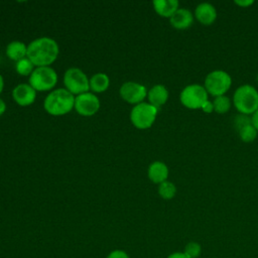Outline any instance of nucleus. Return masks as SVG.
<instances>
[{"instance_id":"f257e3e1","label":"nucleus","mask_w":258,"mask_h":258,"mask_svg":"<svg viewBox=\"0 0 258 258\" xmlns=\"http://www.w3.org/2000/svg\"><path fill=\"white\" fill-rule=\"evenodd\" d=\"M58 54V45L54 39L49 37H39L32 40L27 46L26 56L30 61L38 67H48Z\"/></svg>"},{"instance_id":"f03ea898","label":"nucleus","mask_w":258,"mask_h":258,"mask_svg":"<svg viewBox=\"0 0 258 258\" xmlns=\"http://www.w3.org/2000/svg\"><path fill=\"white\" fill-rule=\"evenodd\" d=\"M43 106L48 114L61 116L75 107V97L67 89H56L46 96Z\"/></svg>"},{"instance_id":"7ed1b4c3","label":"nucleus","mask_w":258,"mask_h":258,"mask_svg":"<svg viewBox=\"0 0 258 258\" xmlns=\"http://www.w3.org/2000/svg\"><path fill=\"white\" fill-rule=\"evenodd\" d=\"M233 102L240 114L252 115L258 109V91L251 85H242L234 92Z\"/></svg>"},{"instance_id":"20e7f679","label":"nucleus","mask_w":258,"mask_h":258,"mask_svg":"<svg viewBox=\"0 0 258 258\" xmlns=\"http://www.w3.org/2000/svg\"><path fill=\"white\" fill-rule=\"evenodd\" d=\"M232 85L231 76L223 70H215L209 73L205 79L204 87L208 94L218 97L225 95Z\"/></svg>"},{"instance_id":"39448f33","label":"nucleus","mask_w":258,"mask_h":258,"mask_svg":"<svg viewBox=\"0 0 258 258\" xmlns=\"http://www.w3.org/2000/svg\"><path fill=\"white\" fill-rule=\"evenodd\" d=\"M208 92L205 87L199 84L185 86L179 95L181 104L188 109H202V106L208 101Z\"/></svg>"},{"instance_id":"423d86ee","label":"nucleus","mask_w":258,"mask_h":258,"mask_svg":"<svg viewBox=\"0 0 258 258\" xmlns=\"http://www.w3.org/2000/svg\"><path fill=\"white\" fill-rule=\"evenodd\" d=\"M157 115V108L149 103H139L130 113L132 124L138 129H147L152 126Z\"/></svg>"},{"instance_id":"0eeeda50","label":"nucleus","mask_w":258,"mask_h":258,"mask_svg":"<svg viewBox=\"0 0 258 258\" xmlns=\"http://www.w3.org/2000/svg\"><path fill=\"white\" fill-rule=\"evenodd\" d=\"M57 81V75L50 67H38L29 77V85L35 91H48L52 89Z\"/></svg>"},{"instance_id":"6e6552de","label":"nucleus","mask_w":258,"mask_h":258,"mask_svg":"<svg viewBox=\"0 0 258 258\" xmlns=\"http://www.w3.org/2000/svg\"><path fill=\"white\" fill-rule=\"evenodd\" d=\"M63 83L67 90L72 94L81 95L87 93V91L90 89L87 76L78 68H71L64 73Z\"/></svg>"},{"instance_id":"1a4fd4ad","label":"nucleus","mask_w":258,"mask_h":258,"mask_svg":"<svg viewBox=\"0 0 258 258\" xmlns=\"http://www.w3.org/2000/svg\"><path fill=\"white\" fill-rule=\"evenodd\" d=\"M100 108V101L92 93H84L75 98V109L82 116H92Z\"/></svg>"},{"instance_id":"9d476101","label":"nucleus","mask_w":258,"mask_h":258,"mask_svg":"<svg viewBox=\"0 0 258 258\" xmlns=\"http://www.w3.org/2000/svg\"><path fill=\"white\" fill-rule=\"evenodd\" d=\"M146 88L135 82H126L120 88V96L130 104H139L146 97Z\"/></svg>"},{"instance_id":"9b49d317","label":"nucleus","mask_w":258,"mask_h":258,"mask_svg":"<svg viewBox=\"0 0 258 258\" xmlns=\"http://www.w3.org/2000/svg\"><path fill=\"white\" fill-rule=\"evenodd\" d=\"M36 96V91L28 84L17 85L12 91V97L14 101L20 106L31 105Z\"/></svg>"},{"instance_id":"f8f14e48","label":"nucleus","mask_w":258,"mask_h":258,"mask_svg":"<svg viewBox=\"0 0 258 258\" xmlns=\"http://www.w3.org/2000/svg\"><path fill=\"white\" fill-rule=\"evenodd\" d=\"M195 17L204 25H211L217 19V10L209 2L200 3L195 9Z\"/></svg>"},{"instance_id":"ddd939ff","label":"nucleus","mask_w":258,"mask_h":258,"mask_svg":"<svg viewBox=\"0 0 258 258\" xmlns=\"http://www.w3.org/2000/svg\"><path fill=\"white\" fill-rule=\"evenodd\" d=\"M194 14L187 8H178L169 18L170 24L176 29H185L192 24Z\"/></svg>"},{"instance_id":"4468645a","label":"nucleus","mask_w":258,"mask_h":258,"mask_svg":"<svg viewBox=\"0 0 258 258\" xmlns=\"http://www.w3.org/2000/svg\"><path fill=\"white\" fill-rule=\"evenodd\" d=\"M149 179L154 183H161L168 177V167L162 161H153L147 171Z\"/></svg>"},{"instance_id":"2eb2a0df","label":"nucleus","mask_w":258,"mask_h":258,"mask_svg":"<svg viewBox=\"0 0 258 258\" xmlns=\"http://www.w3.org/2000/svg\"><path fill=\"white\" fill-rule=\"evenodd\" d=\"M149 104L158 108L166 103L168 99V91L163 85L153 86L147 93Z\"/></svg>"},{"instance_id":"dca6fc26","label":"nucleus","mask_w":258,"mask_h":258,"mask_svg":"<svg viewBox=\"0 0 258 258\" xmlns=\"http://www.w3.org/2000/svg\"><path fill=\"white\" fill-rule=\"evenodd\" d=\"M177 0H154L153 7L155 12L162 17H171V15L178 9Z\"/></svg>"},{"instance_id":"f3484780","label":"nucleus","mask_w":258,"mask_h":258,"mask_svg":"<svg viewBox=\"0 0 258 258\" xmlns=\"http://www.w3.org/2000/svg\"><path fill=\"white\" fill-rule=\"evenodd\" d=\"M6 54L10 59L15 60L17 62L18 60L26 56L27 46L21 41H12L6 47Z\"/></svg>"},{"instance_id":"a211bd4d","label":"nucleus","mask_w":258,"mask_h":258,"mask_svg":"<svg viewBox=\"0 0 258 258\" xmlns=\"http://www.w3.org/2000/svg\"><path fill=\"white\" fill-rule=\"evenodd\" d=\"M89 84H90V89L93 90V92L102 93L108 89L110 80L106 74L97 73L89 80Z\"/></svg>"},{"instance_id":"6ab92c4d","label":"nucleus","mask_w":258,"mask_h":258,"mask_svg":"<svg viewBox=\"0 0 258 258\" xmlns=\"http://www.w3.org/2000/svg\"><path fill=\"white\" fill-rule=\"evenodd\" d=\"M214 111L218 114H225L231 108V100L226 95L215 97L213 101Z\"/></svg>"},{"instance_id":"aec40b11","label":"nucleus","mask_w":258,"mask_h":258,"mask_svg":"<svg viewBox=\"0 0 258 258\" xmlns=\"http://www.w3.org/2000/svg\"><path fill=\"white\" fill-rule=\"evenodd\" d=\"M158 194L164 200L172 199L176 194V186L173 182L165 180L158 185Z\"/></svg>"},{"instance_id":"412c9836","label":"nucleus","mask_w":258,"mask_h":258,"mask_svg":"<svg viewBox=\"0 0 258 258\" xmlns=\"http://www.w3.org/2000/svg\"><path fill=\"white\" fill-rule=\"evenodd\" d=\"M257 133H258V131L252 125V123L244 126L243 128H241L238 131L240 139L244 142H252L253 140H255L257 137Z\"/></svg>"},{"instance_id":"4be33fe9","label":"nucleus","mask_w":258,"mask_h":258,"mask_svg":"<svg viewBox=\"0 0 258 258\" xmlns=\"http://www.w3.org/2000/svg\"><path fill=\"white\" fill-rule=\"evenodd\" d=\"M33 67L34 64L26 56L16 62L15 70L21 76H28V75H31V73L33 72Z\"/></svg>"},{"instance_id":"5701e85b","label":"nucleus","mask_w":258,"mask_h":258,"mask_svg":"<svg viewBox=\"0 0 258 258\" xmlns=\"http://www.w3.org/2000/svg\"><path fill=\"white\" fill-rule=\"evenodd\" d=\"M183 253L188 258H198L202 253V246L196 241H190L184 246Z\"/></svg>"},{"instance_id":"b1692460","label":"nucleus","mask_w":258,"mask_h":258,"mask_svg":"<svg viewBox=\"0 0 258 258\" xmlns=\"http://www.w3.org/2000/svg\"><path fill=\"white\" fill-rule=\"evenodd\" d=\"M250 123H251V117H248V115H245V114H239L238 116H236L234 120V126L237 131H239L241 128H243L244 126Z\"/></svg>"},{"instance_id":"393cba45","label":"nucleus","mask_w":258,"mask_h":258,"mask_svg":"<svg viewBox=\"0 0 258 258\" xmlns=\"http://www.w3.org/2000/svg\"><path fill=\"white\" fill-rule=\"evenodd\" d=\"M107 258H129V256L125 251L114 250L107 256Z\"/></svg>"},{"instance_id":"a878e982","label":"nucleus","mask_w":258,"mask_h":258,"mask_svg":"<svg viewBox=\"0 0 258 258\" xmlns=\"http://www.w3.org/2000/svg\"><path fill=\"white\" fill-rule=\"evenodd\" d=\"M202 110L205 112V113H207V114H209V113H212L213 111H214V105H213V102H211V101H206L205 103H204V105L202 106Z\"/></svg>"},{"instance_id":"bb28decb","label":"nucleus","mask_w":258,"mask_h":258,"mask_svg":"<svg viewBox=\"0 0 258 258\" xmlns=\"http://www.w3.org/2000/svg\"><path fill=\"white\" fill-rule=\"evenodd\" d=\"M235 4L241 6V7H248L254 3L253 0H235Z\"/></svg>"},{"instance_id":"cd10ccee","label":"nucleus","mask_w":258,"mask_h":258,"mask_svg":"<svg viewBox=\"0 0 258 258\" xmlns=\"http://www.w3.org/2000/svg\"><path fill=\"white\" fill-rule=\"evenodd\" d=\"M251 123L258 131V109L251 115Z\"/></svg>"},{"instance_id":"c85d7f7f","label":"nucleus","mask_w":258,"mask_h":258,"mask_svg":"<svg viewBox=\"0 0 258 258\" xmlns=\"http://www.w3.org/2000/svg\"><path fill=\"white\" fill-rule=\"evenodd\" d=\"M167 258H188L183 252H173Z\"/></svg>"},{"instance_id":"c756f323","label":"nucleus","mask_w":258,"mask_h":258,"mask_svg":"<svg viewBox=\"0 0 258 258\" xmlns=\"http://www.w3.org/2000/svg\"><path fill=\"white\" fill-rule=\"evenodd\" d=\"M5 110H6V104L2 99H0V116L5 112Z\"/></svg>"},{"instance_id":"7c9ffc66","label":"nucleus","mask_w":258,"mask_h":258,"mask_svg":"<svg viewBox=\"0 0 258 258\" xmlns=\"http://www.w3.org/2000/svg\"><path fill=\"white\" fill-rule=\"evenodd\" d=\"M3 87H4V81H3V78H2V76L0 75V94L2 93Z\"/></svg>"},{"instance_id":"2f4dec72","label":"nucleus","mask_w":258,"mask_h":258,"mask_svg":"<svg viewBox=\"0 0 258 258\" xmlns=\"http://www.w3.org/2000/svg\"><path fill=\"white\" fill-rule=\"evenodd\" d=\"M257 81H258V75H257Z\"/></svg>"}]
</instances>
